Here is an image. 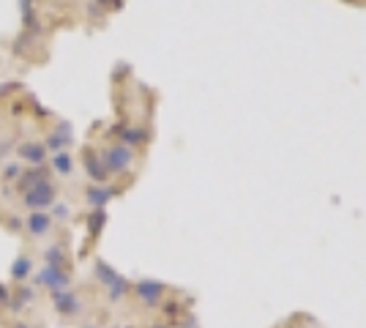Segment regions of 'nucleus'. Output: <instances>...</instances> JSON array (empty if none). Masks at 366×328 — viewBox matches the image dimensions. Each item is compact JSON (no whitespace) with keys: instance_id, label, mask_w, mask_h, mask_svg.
Listing matches in <instances>:
<instances>
[{"instance_id":"f257e3e1","label":"nucleus","mask_w":366,"mask_h":328,"mask_svg":"<svg viewBox=\"0 0 366 328\" xmlns=\"http://www.w3.org/2000/svg\"><path fill=\"white\" fill-rule=\"evenodd\" d=\"M99 156L107 167L109 178H121V175H129L137 164V156L132 148H126L123 142H107L104 148H99Z\"/></svg>"},{"instance_id":"f03ea898","label":"nucleus","mask_w":366,"mask_h":328,"mask_svg":"<svg viewBox=\"0 0 366 328\" xmlns=\"http://www.w3.org/2000/svg\"><path fill=\"white\" fill-rule=\"evenodd\" d=\"M58 203V184L52 178H41L39 184H33L25 194H22V208L25 211H46Z\"/></svg>"},{"instance_id":"7ed1b4c3","label":"nucleus","mask_w":366,"mask_h":328,"mask_svg":"<svg viewBox=\"0 0 366 328\" xmlns=\"http://www.w3.org/2000/svg\"><path fill=\"white\" fill-rule=\"evenodd\" d=\"M115 134H118V142H123L126 148H142V145H148L151 140V134H148V129L139 124H123L115 129Z\"/></svg>"},{"instance_id":"20e7f679","label":"nucleus","mask_w":366,"mask_h":328,"mask_svg":"<svg viewBox=\"0 0 366 328\" xmlns=\"http://www.w3.org/2000/svg\"><path fill=\"white\" fill-rule=\"evenodd\" d=\"M14 151H16V156L22 159L25 164H31V167H44L46 148H44V142H41V140H25V142H19Z\"/></svg>"},{"instance_id":"39448f33","label":"nucleus","mask_w":366,"mask_h":328,"mask_svg":"<svg viewBox=\"0 0 366 328\" xmlns=\"http://www.w3.org/2000/svg\"><path fill=\"white\" fill-rule=\"evenodd\" d=\"M82 167H85V172H88V178H91L93 184H104V181H109V172H107V167H104V161H102V156H99L96 148H85V151H82Z\"/></svg>"},{"instance_id":"423d86ee","label":"nucleus","mask_w":366,"mask_h":328,"mask_svg":"<svg viewBox=\"0 0 366 328\" xmlns=\"http://www.w3.org/2000/svg\"><path fill=\"white\" fill-rule=\"evenodd\" d=\"M52 230H55V219L44 211H36L25 219V233L31 238H46V235H52Z\"/></svg>"},{"instance_id":"0eeeda50","label":"nucleus","mask_w":366,"mask_h":328,"mask_svg":"<svg viewBox=\"0 0 366 328\" xmlns=\"http://www.w3.org/2000/svg\"><path fill=\"white\" fill-rule=\"evenodd\" d=\"M44 148H46V154L52 151V154H61V151H69V145H71V137H69V126H58L55 131H46V137L44 140Z\"/></svg>"},{"instance_id":"6e6552de","label":"nucleus","mask_w":366,"mask_h":328,"mask_svg":"<svg viewBox=\"0 0 366 328\" xmlns=\"http://www.w3.org/2000/svg\"><path fill=\"white\" fill-rule=\"evenodd\" d=\"M109 197H112V192H109L104 184H93V187L85 189V203H88V208H93V211H102Z\"/></svg>"},{"instance_id":"1a4fd4ad","label":"nucleus","mask_w":366,"mask_h":328,"mask_svg":"<svg viewBox=\"0 0 366 328\" xmlns=\"http://www.w3.org/2000/svg\"><path fill=\"white\" fill-rule=\"evenodd\" d=\"M74 170H76L74 156L69 151L52 154V172H58V175H74Z\"/></svg>"},{"instance_id":"9d476101","label":"nucleus","mask_w":366,"mask_h":328,"mask_svg":"<svg viewBox=\"0 0 366 328\" xmlns=\"http://www.w3.org/2000/svg\"><path fill=\"white\" fill-rule=\"evenodd\" d=\"M31 274H33L31 254H19V257L14 260V266H11V277H14V282H25Z\"/></svg>"},{"instance_id":"9b49d317","label":"nucleus","mask_w":366,"mask_h":328,"mask_svg":"<svg viewBox=\"0 0 366 328\" xmlns=\"http://www.w3.org/2000/svg\"><path fill=\"white\" fill-rule=\"evenodd\" d=\"M22 170H25L22 164H16V161H6V167H3V178H6V181H16V178L22 175Z\"/></svg>"},{"instance_id":"f8f14e48","label":"nucleus","mask_w":366,"mask_h":328,"mask_svg":"<svg viewBox=\"0 0 366 328\" xmlns=\"http://www.w3.org/2000/svg\"><path fill=\"white\" fill-rule=\"evenodd\" d=\"M52 208H55V217L61 219V222H63V217H66V219L71 217V211H69V205H63V203H55V205H52Z\"/></svg>"}]
</instances>
